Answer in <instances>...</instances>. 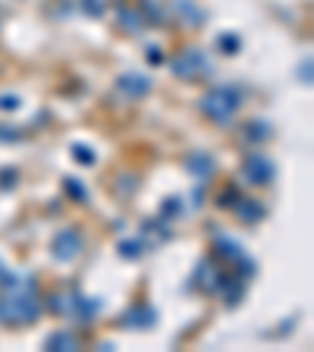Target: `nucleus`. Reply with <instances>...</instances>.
I'll return each instance as SVG.
<instances>
[{
	"label": "nucleus",
	"instance_id": "423d86ee",
	"mask_svg": "<svg viewBox=\"0 0 314 352\" xmlns=\"http://www.w3.org/2000/svg\"><path fill=\"white\" fill-rule=\"evenodd\" d=\"M117 91H123V95L132 98V101H139V98H145L148 91H151V79H148L145 73H135V69H129V73H123L117 79Z\"/></svg>",
	"mask_w": 314,
	"mask_h": 352
},
{
	"label": "nucleus",
	"instance_id": "a211bd4d",
	"mask_svg": "<svg viewBox=\"0 0 314 352\" xmlns=\"http://www.w3.org/2000/svg\"><path fill=\"white\" fill-rule=\"evenodd\" d=\"M217 44H220V51H223V54H236L242 41H239V35H220Z\"/></svg>",
	"mask_w": 314,
	"mask_h": 352
},
{
	"label": "nucleus",
	"instance_id": "f8f14e48",
	"mask_svg": "<svg viewBox=\"0 0 314 352\" xmlns=\"http://www.w3.org/2000/svg\"><path fill=\"white\" fill-rule=\"evenodd\" d=\"M214 255L227 258V261H239L245 252H242V245L236 239H229V236H217V239H214Z\"/></svg>",
	"mask_w": 314,
	"mask_h": 352
},
{
	"label": "nucleus",
	"instance_id": "9d476101",
	"mask_svg": "<svg viewBox=\"0 0 314 352\" xmlns=\"http://www.w3.org/2000/svg\"><path fill=\"white\" fill-rule=\"evenodd\" d=\"M154 321H157V315H154L151 305H132L129 311L123 315V327H154Z\"/></svg>",
	"mask_w": 314,
	"mask_h": 352
},
{
	"label": "nucleus",
	"instance_id": "6e6552de",
	"mask_svg": "<svg viewBox=\"0 0 314 352\" xmlns=\"http://www.w3.org/2000/svg\"><path fill=\"white\" fill-rule=\"evenodd\" d=\"M186 170H189L192 176H198V179H211L214 170H217V161H214V154H208V151H192L189 157H186Z\"/></svg>",
	"mask_w": 314,
	"mask_h": 352
},
{
	"label": "nucleus",
	"instance_id": "1a4fd4ad",
	"mask_svg": "<svg viewBox=\"0 0 314 352\" xmlns=\"http://www.w3.org/2000/svg\"><path fill=\"white\" fill-rule=\"evenodd\" d=\"M233 211L242 223H258V220L267 217V208H264L261 201H255V198H239L233 205Z\"/></svg>",
	"mask_w": 314,
	"mask_h": 352
},
{
	"label": "nucleus",
	"instance_id": "0eeeda50",
	"mask_svg": "<svg viewBox=\"0 0 314 352\" xmlns=\"http://www.w3.org/2000/svg\"><path fill=\"white\" fill-rule=\"evenodd\" d=\"M220 280H223V271L214 264V258H201L195 267V283L201 286V293H217Z\"/></svg>",
	"mask_w": 314,
	"mask_h": 352
},
{
	"label": "nucleus",
	"instance_id": "39448f33",
	"mask_svg": "<svg viewBox=\"0 0 314 352\" xmlns=\"http://www.w3.org/2000/svg\"><path fill=\"white\" fill-rule=\"evenodd\" d=\"M273 173H277V167H273V161L264 157V154H251L249 161L242 164V179L251 186H271Z\"/></svg>",
	"mask_w": 314,
	"mask_h": 352
},
{
	"label": "nucleus",
	"instance_id": "2eb2a0df",
	"mask_svg": "<svg viewBox=\"0 0 314 352\" xmlns=\"http://www.w3.org/2000/svg\"><path fill=\"white\" fill-rule=\"evenodd\" d=\"M267 135H271V123H267V120H255L251 126H245V142H251V145L264 142Z\"/></svg>",
	"mask_w": 314,
	"mask_h": 352
},
{
	"label": "nucleus",
	"instance_id": "bb28decb",
	"mask_svg": "<svg viewBox=\"0 0 314 352\" xmlns=\"http://www.w3.org/2000/svg\"><path fill=\"white\" fill-rule=\"evenodd\" d=\"M145 57L151 60V63H161V60H164V54L157 51V47H148V51H145Z\"/></svg>",
	"mask_w": 314,
	"mask_h": 352
},
{
	"label": "nucleus",
	"instance_id": "20e7f679",
	"mask_svg": "<svg viewBox=\"0 0 314 352\" xmlns=\"http://www.w3.org/2000/svg\"><path fill=\"white\" fill-rule=\"evenodd\" d=\"M82 249H85V236L79 233V230H73V227H66V230H60L57 236H54V242H51V255L57 258V261H76V258L82 255Z\"/></svg>",
	"mask_w": 314,
	"mask_h": 352
},
{
	"label": "nucleus",
	"instance_id": "5701e85b",
	"mask_svg": "<svg viewBox=\"0 0 314 352\" xmlns=\"http://www.w3.org/2000/svg\"><path fill=\"white\" fill-rule=\"evenodd\" d=\"M22 101L16 95H0V110H19Z\"/></svg>",
	"mask_w": 314,
	"mask_h": 352
},
{
	"label": "nucleus",
	"instance_id": "412c9836",
	"mask_svg": "<svg viewBox=\"0 0 314 352\" xmlns=\"http://www.w3.org/2000/svg\"><path fill=\"white\" fill-rule=\"evenodd\" d=\"M161 214L164 217H179V214H183V205H179V201H173V198H167V201H164V208H161Z\"/></svg>",
	"mask_w": 314,
	"mask_h": 352
},
{
	"label": "nucleus",
	"instance_id": "cd10ccee",
	"mask_svg": "<svg viewBox=\"0 0 314 352\" xmlns=\"http://www.w3.org/2000/svg\"><path fill=\"white\" fill-rule=\"evenodd\" d=\"M302 76H305V82H311V57L305 60V73H302Z\"/></svg>",
	"mask_w": 314,
	"mask_h": 352
},
{
	"label": "nucleus",
	"instance_id": "4468645a",
	"mask_svg": "<svg viewBox=\"0 0 314 352\" xmlns=\"http://www.w3.org/2000/svg\"><path fill=\"white\" fill-rule=\"evenodd\" d=\"M173 10L186 19V25H201V22H205V13H201L192 0H173Z\"/></svg>",
	"mask_w": 314,
	"mask_h": 352
},
{
	"label": "nucleus",
	"instance_id": "f257e3e1",
	"mask_svg": "<svg viewBox=\"0 0 314 352\" xmlns=\"http://www.w3.org/2000/svg\"><path fill=\"white\" fill-rule=\"evenodd\" d=\"M0 286H3V296H0V321L3 324H32L41 315V296H38L35 277L7 274Z\"/></svg>",
	"mask_w": 314,
	"mask_h": 352
},
{
	"label": "nucleus",
	"instance_id": "9b49d317",
	"mask_svg": "<svg viewBox=\"0 0 314 352\" xmlns=\"http://www.w3.org/2000/svg\"><path fill=\"white\" fill-rule=\"evenodd\" d=\"M117 19H120V29H126L129 35H139V32L145 29V16H142V10L126 7V3L117 7Z\"/></svg>",
	"mask_w": 314,
	"mask_h": 352
},
{
	"label": "nucleus",
	"instance_id": "a878e982",
	"mask_svg": "<svg viewBox=\"0 0 314 352\" xmlns=\"http://www.w3.org/2000/svg\"><path fill=\"white\" fill-rule=\"evenodd\" d=\"M16 139H19V132L7 129V126H0V142H16Z\"/></svg>",
	"mask_w": 314,
	"mask_h": 352
},
{
	"label": "nucleus",
	"instance_id": "393cba45",
	"mask_svg": "<svg viewBox=\"0 0 314 352\" xmlns=\"http://www.w3.org/2000/svg\"><path fill=\"white\" fill-rule=\"evenodd\" d=\"M0 186H3V189H13V186H16V170H3V179H0Z\"/></svg>",
	"mask_w": 314,
	"mask_h": 352
},
{
	"label": "nucleus",
	"instance_id": "aec40b11",
	"mask_svg": "<svg viewBox=\"0 0 314 352\" xmlns=\"http://www.w3.org/2000/svg\"><path fill=\"white\" fill-rule=\"evenodd\" d=\"M73 157L82 164H95V154L88 151V145H73Z\"/></svg>",
	"mask_w": 314,
	"mask_h": 352
},
{
	"label": "nucleus",
	"instance_id": "f03ea898",
	"mask_svg": "<svg viewBox=\"0 0 314 352\" xmlns=\"http://www.w3.org/2000/svg\"><path fill=\"white\" fill-rule=\"evenodd\" d=\"M239 107H242V91L233 85H217L201 98V113H205L208 120H214L217 126L233 123Z\"/></svg>",
	"mask_w": 314,
	"mask_h": 352
},
{
	"label": "nucleus",
	"instance_id": "c85d7f7f",
	"mask_svg": "<svg viewBox=\"0 0 314 352\" xmlns=\"http://www.w3.org/2000/svg\"><path fill=\"white\" fill-rule=\"evenodd\" d=\"M7 274H10V271H7V264H3V258H0V280L7 277Z\"/></svg>",
	"mask_w": 314,
	"mask_h": 352
},
{
	"label": "nucleus",
	"instance_id": "ddd939ff",
	"mask_svg": "<svg viewBox=\"0 0 314 352\" xmlns=\"http://www.w3.org/2000/svg\"><path fill=\"white\" fill-rule=\"evenodd\" d=\"M44 346L57 352H73V349H79V340L73 333H66V330H57V333H51V337L44 340Z\"/></svg>",
	"mask_w": 314,
	"mask_h": 352
},
{
	"label": "nucleus",
	"instance_id": "f3484780",
	"mask_svg": "<svg viewBox=\"0 0 314 352\" xmlns=\"http://www.w3.org/2000/svg\"><path fill=\"white\" fill-rule=\"evenodd\" d=\"M63 189L69 192L76 201H88V192H85V186H82L79 179H63Z\"/></svg>",
	"mask_w": 314,
	"mask_h": 352
},
{
	"label": "nucleus",
	"instance_id": "7ed1b4c3",
	"mask_svg": "<svg viewBox=\"0 0 314 352\" xmlns=\"http://www.w3.org/2000/svg\"><path fill=\"white\" fill-rule=\"evenodd\" d=\"M170 66H173V76H179V79H205V76H211V60H208V54L201 47H186L183 54H176Z\"/></svg>",
	"mask_w": 314,
	"mask_h": 352
},
{
	"label": "nucleus",
	"instance_id": "b1692460",
	"mask_svg": "<svg viewBox=\"0 0 314 352\" xmlns=\"http://www.w3.org/2000/svg\"><path fill=\"white\" fill-rule=\"evenodd\" d=\"M82 7H85L91 16H101L104 13V0H101V3H98V0H82Z\"/></svg>",
	"mask_w": 314,
	"mask_h": 352
},
{
	"label": "nucleus",
	"instance_id": "6ab92c4d",
	"mask_svg": "<svg viewBox=\"0 0 314 352\" xmlns=\"http://www.w3.org/2000/svg\"><path fill=\"white\" fill-rule=\"evenodd\" d=\"M120 255H123V258H132V261H135V258L142 255V242H139V239H132V242H120Z\"/></svg>",
	"mask_w": 314,
	"mask_h": 352
},
{
	"label": "nucleus",
	"instance_id": "4be33fe9",
	"mask_svg": "<svg viewBox=\"0 0 314 352\" xmlns=\"http://www.w3.org/2000/svg\"><path fill=\"white\" fill-rule=\"evenodd\" d=\"M236 201H239V192H236V189H223V195H220L217 205H220V208H233Z\"/></svg>",
	"mask_w": 314,
	"mask_h": 352
},
{
	"label": "nucleus",
	"instance_id": "dca6fc26",
	"mask_svg": "<svg viewBox=\"0 0 314 352\" xmlns=\"http://www.w3.org/2000/svg\"><path fill=\"white\" fill-rule=\"evenodd\" d=\"M142 16H145V22L154 19V25H161V22H164L161 3H157V0H142Z\"/></svg>",
	"mask_w": 314,
	"mask_h": 352
}]
</instances>
